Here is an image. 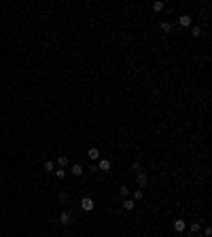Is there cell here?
I'll return each instance as SVG.
<instances>
[{
    "label": "cell",
    "instance_id": "6da1fadb",
    "mask_svg": "<svg viewBox=\"0 0 212 237\" xmlns=\"http://www.w3.org/2000/svg\"><path fill=\"white\" fill-rule=\"evenodd\" d=\"M81 208L85 210V212H91V210L95 208L94 199H91V197H83V199H81Z\"/></svg>",
    "mask_w": 212,
    "mask_h": 237
},
{
    "label": "cell",
    "instance_id": "7a4b0ae2",
    "mask_svg": "<svg viewBox=\"0 0 212 237\" xmlns=\"http://www.w3.org/2000/svg\"><path fill=\"white\" fill-rule=\"evenodd\" d=\"M136 182H138V186H140V189H144V186L149 184V176L140 172V174H138V178H136Z\"/></svg>",
    "mask_w": 212,
    "mask_h": 237
},
{
    "label": "cell",
    "instance_id": "3957f363",
    "mask_svg": "<svg viewBox=\"0 0 212 237\" xmlns=\"http://www.w3.org/2000/svg\"><path fill=\"white\" fill-rule=\"evenodd\" d=\"M178 24H180V28H189V25L193 24V19H191L189 15H182V17L178 19Z\"/></svg>",
    "mask_w": 212,
    "mask_h": 237
},
{
    "label": "cell",
    "instance_id": "277c9868",
    "mask_svg": "<svg viewBox=\"0 0 212 237\" xmlns=\"http://www.w3.org/2000/svg\"><path fill=\"white\" fill-rule=\"evenodd\" d=\"M87 157H89L91 161H95V159H100V150H98L95 146H91V148L87 150Z\"/></svg>",
    "mask_w": 212,
    "mask_h": 237
},
{
    "label": "cell",
    "instance_id": "5b68a950",
    "mask_svg": "<svg viewBox=\"0 0 212 237\" xmlns=\"http://www.w3.org/2000/svg\"><path fill=\"white\" fill-rule=\"evenodd\" d=\"M98 169H100V172H108V169H110V161H108V159H102V161L98 163Z\"/></svg>",
    "mask_w": 212,
    "mask_h": 237
},
{
    "label": "cell",
    "instance_id": "8992f818",
    "mask_svg": "<svg viewBox=\"0 0 212 237\" xmlns=\"http://www.w3.org/2000/svg\"><path fill=\"white\" fill-rule=\"evenodd\" d=\"M185 229H187V225H185V220H176V222H174V231H176V233H182Z\"/></svg>",
    "mask_w": 212,
    "mask_h": 237
},
{
    "label": "cell",
    "instance_id": "52a82bcc",
    "mask_svg": "<svg viewBox=\"0 0 212 237\" xmlns=\"http://www.w3.org/2000/svg\"><path fill=\"white\" fill-rule=\"evenodd\" d=\"M59 222H62V225H70V214L62 212V214H59Z\"/></svg>",
    "mask_w": 212,
    "mask_h": 237
},
{
    "label": "cell",
    "instance_id": "ba28073f",
    "mask_svg": "<svg viewBox=\"0 0 212 237\" xmlns=\"http://www.w3.org/2000/svg\"><path fill=\"white\" fill-rule=\"evenodd\" d=\"M55 163H58L59 167H66V165H68V157H66V154H59V157H58V161H55Z\"/></svg>",
    "mask_w": 212,
    "mask_h": 237
},
{
    "label": "cell",
    "instance_id": "9c48e42d",
    "mask_svg": "<svg viewBox=\"0 0 212 237\" xmlns=\"http://www.w3.org/2000/svg\"><path fill=\"white\" fill-rule=\"evenodd\" d=\"M191 36H193V38H200L201 36V28L200 25H193V28H191Z\"/></svg>",
    "mask_w": 212,
    "mask_h": 237
},
{
    "label": "cell",
    "instance_id": "30bf717a",
    "mask_svg": "<svg viewBox=\"0 0 212 237\" xmlns=\"http://www.w3.org/2000/svg\"><path fill=\"white\" fill-rule=\"evenodd\" d=\"M70 172H72V174H74V176H81V174H83V167L79 165V163H74V165L70 167Z\"/></svg>",
    "mask_w": 212,
    "mask_h": 237
},
{
    "label": "cell",
    "instance_id": "8fae6325",
    "mask_svg": "<svg viewBox=\"0 0 212 237\" xmlns=\"http://www.w3.org/2000/svg\"><path fill=\"white\" fill-rule=\"evenodd\" d=\"M123 208H125V210H134V208H136L134 199H125V201H123Z\"/></svg>",
    "mask_w": 212,
    "mask_h": 237
},
{
    "label": "cell",
    "instance_id": "7c38bea8",
    "mask_svg": "<svg viewBox=\"0 0 212 237\" xmlns=\"http://www.w3.org/2000/svg\"><path fill=\"white\" fill-rule=\"evenodd\" d=\"M161 30H164L165 34H168V32H172V25L168 24V21H161Z\"/></svg>",
    "mask_w": 212,
    "mask_h": 237
},
{
    "label": "cell",
    "instance_id": "4fadbf2b",
    "mask_svg": "<svg viewBox=\"0 0 212 237\" xmlns=\"http://www.w3.org/2000/svg\"><path fill=\"white\" fill-rule=\"evenodd\" d=\"M55 176H58L59 180H62V178H66V169H64V167H62V169H55Z\"/></svg>",
    "mask_w": 212,
    "mask_h": 237
},
{
    "label": "cell",
    "instance_id": "5bb4252c",
    "mask_svg": "<svg viewBox=\"0 0 212 237\" xmlns=\"http://www.w3.org/2000/svg\"><path fill=\"white\" fill-rule=\"evenodd\" d=\"M45 169H47V172H53V169H55V163H53V161H47V163H45Z\"/></svg>",
    "mask_w": 212,
    "mask_h": 237
},
{
    "label": "cell",
    "instance_id": "9a60e30c",
    "mask_svg": "<svg viewBox=\"0 0 212 237\" xmlns=\"http://www.w3.org/2000/svg\"><path fill=\"white\" fill-rule=\"evenodd\" d=\"M121 195H125V197H127V195H130V186H125V184H121Z\"/></svg>",
    "mask_w": 212,
    "mask_h": 237
},
{
    "label": "cell",
    "instance_id": "2e32d148",
    "mask_svg": "<svg viewBox=\"0 0 212 237\" xmlns=\"http://www.w3.org/2000/svg\"><path fill=\"white\" fill-rule=\"evenodd\" d=\"M142 197H144V193H142V189H138L136 193H134V199H136V201H138V199H142Z\"/></svg>",
    "mask_w": 212,
    "mask_h": 237
},
{
    "label": "cell",
    "instance_id": "e0dca14e",
    "mask_svg": "<svg viewBox=\"0 0 212 237\" xmlns=\"http://www.w3.org/2000/svg\"><path fill=\"white\" fill-rule=\"evenodd\" d=\"M164 7H165L164 2H155V4H153V9H155V11H164Z\"/></svg>",
    "mask_w": 212,
    "mask_h": 237
},
{
    "label": "cell",
    "instance_id": "ac0fdd59",
    "mask_svg": "<svg viewBox=\"0 0 212 237\" xmlns=\"http://www.w3.org/2000/svg\"><path fill=\"white\" fill-rule=\"evenodd\" d=\"M191 231L197 233V231H200V222H191Z\"/></svg>",
    "mask_w": 212,
    "mask_h": 237
},
{
    "label": "cell",
    "instance_id": "d6986e66",
    "mask_svg": "<svg viewBox=\"0 0 212 237\" xmlns=\"http://www.w3.org/2000/svg\"><path fill=\"white\" fill-rule=\"evenodd\" d=\"M59 201H62V203L68 201V193H62V195H59Z\"/></svg>",
    "mask_w": 212,
    "mask_h": 237
},
{
    "label": "cell",
    "instance_id": "ffe728a7",
    "mask_svg": "<svg viewBox=\"0 0 212 237\" xmlns=\"http://www.w3.org/2000/svg\"><path fill=\"white\" fill-rule=\"evenodd\" d=\"M131 169H136V172H140V163H138V161H134V163H131Z\"/></svg>",
    "mask_w": 212,
    "mask_h": 237
},
{
    "label": "cell",
    "instance_id": "44dd1931",
    "mask_svg": "<svg viewBox=\"0 0 212 237\" xmlns=\"http://www.w3.org/2000/svg\"><path fill=\"white\" fill-rule=\"evenodd\" d=\"M204 235H206V237H210V235H212V229H210V226H206V231H204Z\"/></svg>",
    "mask_w": 212,
    "mask_h": 237
}]
</instances>
